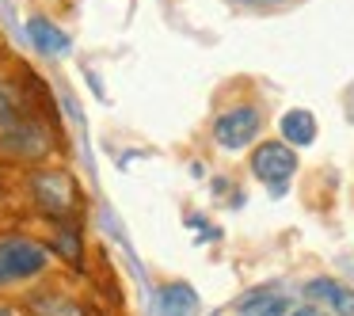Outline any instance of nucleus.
<instances>
[{
  "mask_svg": "<svg viewBox=\"0 0 354 316\" xmlns=\"http://www.w3.org/2000/svg\"><path fill=\"white\" fill-rule=\"evenodd\" d=\"M31 198L46 217L69 221L80 210V198H84V194H80L77 179L65 168H39V171H31Z\"/></svg>",
  "mask_w": 354,
  "mask_h": 316,
  "instance_id": "1",
  "label": "nucleus"
},
{
  "mask_svg": "<svg viewBox=\"0 0 354 316\" xmlns=\"http://www.w3.org/2000/svg\"><path fill=\"white\" fill-rule=\"evenodd\" d=\"M46 263H50V252L42 244H35V240H27V236L0 240V286L42 275Z\"/></svg>",
  "mask_w": 354,
  "mask_h": 316,
  "instance_id": "2",
  "label": "nucleus"
},
{
  "mask_svg": "<svg viewBox=\"0 0 354 316\" xmlns=\"http://www.w3.org/2000/svg\"><path fill=\"white\" fill-rule=\"evenodd\" d=\"M259 130H263V115H259V107H232V111H225L221 118H217V126H214V141L221 149H244V145H252L255 138H259Z\"/></svg>",
  "mask_w": 354,
  "mask_h": 316,
  "instance_id": "3",
  "label": "nucleus"
},
{
  "mask_svg": "<svg viewBox=\"0 0 354 316\" xmlns=\"http://www.w3.org/2000/svg\"><path fill=\"white\" fill-rule=\"evenodd\" d=\"M252 171H255V179L282 191L286 179H293V171H297V153L290 145H282V141H267V145H259L252 153Z\"/></svg>",
  "mask_w": 354,
  "mask_h": 316,
  "instance_id": "4",
  "label": "nucleus"
},
{
  "mask_svg": "<svg viewBox=\"0 0 354 316\" xmlns=\"http://www.w3.org/2000/svg\"><path fill=\"white\" fill-rule=\"evenodd\" d=\"M27 35H31V42L42 50V54H54L57 57V54L69 50V35H65L62 27H54L46 16H31V19H27Z\"/></svg>",
  "mask_w": 354,
  "mask_h": 316,
  "instance_id": "5",
  "label": "nucleus"
},
{
  "mask_svg": "<svg viewBox=\"0 0 354 316\" xmlns=\"http://www.w3.org/2000/svg\"><path fill=\"white\" fill-rule=\"evenodd\" d=\"M194 305H198V297H194V290L187 282H168L160 290V313L164 316H191Z\"/></svg>",
  "mask_w": 354,
  "mask_h": 316,
  "instance_id": "6",
  "label": "nucleus"
},
{
  "mask_svg": "<svg viewBox=\"0 0 354 316\" xmlns=\"http://www.w3.org/2000/svg\"><path fill=\"white\" fill-rule=\"evenodd\" d=\"M282 138L290 141V145H313L316 141V118L301 107L290 111V115H282Z\"/></svg>",
  "mask_w": 354,
  "mask_h": 316,
  "instance_id": "7",
  "label": "nucleus"
},
{
  "mask_svg": "<svg viewBox=\"0 0 354 316\" xmlns=\"http://www.w3.org/2000/svg\"><path fill=\"white\" fill-rule=\"evenodd\" d=\"M286 308H290V301L270 290H255L252 297L240 301V316H282Z\"/></svg>",
  "mask_w": 354,
  "mask_h": 316,
  "instance_id": "8",
  "label": "nucleus"
},
{
  "mask_svg": "<svg viewBox=\"0 0 354 316\" xmlns=\"http://www.w3.org/2000/svg\"><path fill=\"white\" fill-rule=\"evenodd\" d=\"M31 308H35V316H84L69 297H62V293H42V297L31 301Z\"/></svg>",
  "mask_w": 354,
  "mask_h": 316,
  "instance_id": "9",
  "label": "nucleus"
},
{
  "mask_svg": "<svg viewBox=\"0 0 354 316\" xmlns=\"http://www.w3.org/2000/svg\"><path fill=\"white\" fill-rule=\"evenodd\" d=\"M54 252L62 255V259H69V263H80L84 248H80V232H77V225H69V221L57 225V244H54Z\"/></svg>",
  "mask_w": 354,
  "mask_h": 316,
  "instance_id": "10",
  "label": "nucleus"
},
{
  "mask_svg": "<svg viewBox=\"0 0 354 316\" xmlns=\"http://www.w3.org/2000/svg\"><path fill=\"white\" fill-rule=\"evenodd\" d=\"M335 278H313V282H308L305 286V297L308 301H328L331 297V293H335Z\"/></svg>",
  "mask_w": 354,
  "mask_h": 316,
  "instance_id": "11",
  "label": "nucleus"
},
{
  "mask_svg": "<svg viewBox=\"0 0 354 316\" xmlns=\"http://www.w3.org/2000/svg\"><path fill=\"white\" fill-rule=\"evenodd\" d=\"M331 308H335L339 316H354V290H346V286H335V293H331Z\"/></svg>",
  "mask_w": 354,
  "mask_h": 316,
  "instance_id": "12",
  "label": "nucleus"
},
{
  "mask_svg": "<svg viewBox=\"0 0 354 316\" xmlns=\"http://www.w3.org/2000/svg\"><path fill=\"white\" fill-rule=\"evenodd\" d=\"M282 316H324L320 308H313V305H305V308H286Z\"/></svg>",
  "mask_w": 354,
  "mask_h": 316,
  "instance_id": "13",
  "label": "nucleus"
},
{
  "mask_svg": "<svg viewBox=\"0 0 354 316\" xmlns=\"http://www.w3.org/2000/svg\"><path fill=\"white\" fill-rule=\"evenodd\" d=\"M240 4H252V8H274V4H290V0H240Z\"/></svg>",
  "mask_w": 354,
  "mask_h": 316,
  "instance_id": "14",
  "label": "nucleus"
},
{
  "mask_svg": "<svg viewBox=\"0 0 354 316\" xmlns=\"http://www.w3.org/2000/svg\"><path fill=\"white\" fill-rule=\"evenodd\" d=\"M0 316H16V313H12V308H4V305H0Z\"/></svg>",
  "mask_w": 354,
  "mask_h": 316,
  "instance_id": "15",
  "label": "nucleus"
}]
</instances>
